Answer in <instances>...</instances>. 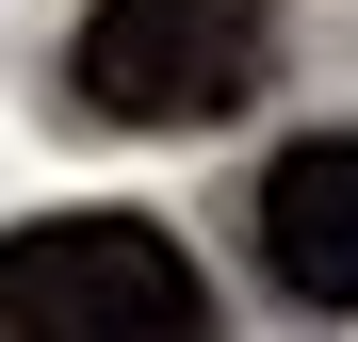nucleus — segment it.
I'll list each match as a JSON object with an SVG mask.
<instances>
[{"label": "nucleus", "instance_id": "f257e3e1", "mask_svg": "<svg viewBox=\"0 0 358 342\" xmlns=\"http://www.w3.org/2000/svg\"><path fill=\"white\" fill-rule=\"evenodd\" d=\"M0 342H212V277L147 212L0 228Z\"/></svg>", "mask_w": 358, "mask_h": 342}, {"label": "nucleus", "instance_id": "f03ea898", "mask_svg": "<svg viewBox=\"0 0 358 342\" xmlns=\"http://www.w3.org/2000/svg\"><path fill=\"white\" fill-rule=\"evenodd\" d=\"M277 66V0H98L66 82L82 114H114V131H196V114H245Z\"/></svg>", "mask_w": 358, "mask_h": 342}, {"label": "nucleus", "instance_id": "7ed1b4c3", "mask_svg": "<svg viewBox=\"0 0 358 342\" xmlns=\"http://www.w3.org/2000/svg\"><path fill=\"white\" fill-rule=\"evenodd\" d=\"M261 261H277L293 310H358V131L277 147V180H261Z\"/></svg>", "mask_w": 358, "mask_h": 342}]
</instances>
